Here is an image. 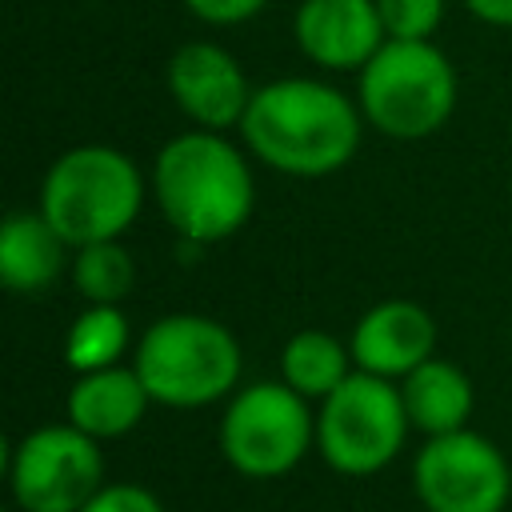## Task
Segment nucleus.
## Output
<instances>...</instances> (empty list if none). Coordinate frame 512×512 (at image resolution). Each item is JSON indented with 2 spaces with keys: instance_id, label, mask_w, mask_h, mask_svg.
Wrapping results in <instances>:
<instances>
[{
  "instance_id": "nucleus-9",
  "label": "nucleus",
  "mask_w": 512,
  "mask_h": 512,
  "mask_svg": "<svg viewBox=\"0 0 512 512\" xmlns=\"http://www.w3.org/2000/svg\"><path fill=\"white\" fill-rule=\"evenodd\" d=\"M412 488L428 512H504L512 500V464L472 428L424 436L412 460Z\"/></svg>"
},
{
  "instance_id": "nucleus-18",
  "label": "nucleus",
  "mask_w": 512,
  "mask_h": 512,
  "mask_svg": "<svg viewBox=\"0 0 512 512\" xmlns=\"http://www.w3.org/2000/svg\"><path fill=\"white\" fill-rule=\"evenodd\" d=\"M72 284L84 304H120L136 284V264L120 240L72 248Z\"/></svg>"
},
{
  "instance_id": "nucleus-6",
  "label": "nucleus",
  "mask_w": 512,
  "mask_h": 512,
  "mask_svg": "<svg viewBox=\"0 0 512 512\" xmlns=\"http://www.w3.org/2000/svg\"><path fill=\"white\" fill-rule=\"evenodd\" d=\"M408 428L412 420L404 412L400 384L356 368L332 396L320 400L316 448L332 472L360 480L384 472L400 456Z\"/></svg>"
},
{
  "instance_id": "nucleus-17",
  "label": "nucleus",
  "mask_w": 512,
  "mask_h": 512,
  "mask_svg": "<svg viewBox=\"0 0 512 512\" xmlns=\"http://www.w3.org/2000/svg\"><path fill=\"white\" fill-rule=\"evenodd\" d=\"M128 344H132V328L120 304H84V312L64 332V364L76 376L116 368Z\"/></svg>"
},
{
  "instance_id": "nucleus-13",
  "label": "nucleus",
  "mask_w": 512,
  "mask_h": 512,
  "mask_svg": "<svg viewBox=\"0 0 512 512\" xmlns=\"http://www.w3.org/2000/svg\"><path fill=\"white\" fill-rule=\"evenodd\" d=\"M152 396L144 388V380L136 376V368L116 364V368H100V372H80L68 388V424H76L80 432H88L92 440H116L128 436L144 412H148Z\"/></svg>"
},
{
  "instance_id": "nucleus-7",
  "label": "nucleus",
  "mask_w": 512,
  "mask_h": 512,
  "mask_svg": "<svg viewBox=\"0 0 512 512\" xmlns=\"http://www.w3.org/2000/svg\"><path fill=\"white\" fill-rule=\"evenodd\" d=\"M316 448V412L284 380H256L228 396L220 452L248 480L288 476Z\"/></svg>"
},
{
  "instance_id": "nucleus-19",
  "label": "nucleus",
  "mask_w": 512,
  "mask_h": 512,
  "mask_svg": "<svg viewBox=\"0 0 512 512\" xmlns=\"http://www.w3.org/2000/svg\"><path fill=\"white\" fill-rule=\"evenodd\" d=\"M388 40H432L444 20V0H376Z\"/></svg>"
},
{
  "instance_id": "nucleus-15",
  "label": "nucleus",
  "mask_w": 512,
  "mask_h": 512,
  "mask_svg": "<svg viewBox=\"0 0 512 512\" xmlns=\"http://www.w3.org/2000/svg\"><path fill=\"white\" fill-rule=\"evenodd\" d=\"M400 396H404V412H408L412 428L424 436H444V432L468 428V416L476 408L468 372L440 356H428L420 368H412L400 380Z\"/></svg>"
},
{
  "instance_id": "nucleus-16",
  "label": "nucleus",
  "mask_w": 512,
  "mask_h": 512,
  "mask_svg": "<svg viewBox=\"0 0 512 512\" xmlns=\"http://www.w3.org/2000/svg\"><path fill=\"white\" fill-rule=\"evenodd\" d=\"M352 372H356L352 348L324 328H300L280 348V380L296 388L304 400L332 396Z\"/></svg>"
},
{
  "instance_id": "nucleus-5",
  "label": "nucleus",
  "mask_w": 512,
  "mask_h": 512,
  "mask_svg": "<svg viewBox=\"0 0 512 512\" xmlns=\"http://www.w3.org/2000/svg\"><path fill=\"white\" fill-rule=\"evenodd\" d=\"M356 104L392 140L436 136L456 112V68L432 40H384L360 68Z\"/></svg>"
},
{
  "instance_id": "nucleus-8",
  "label": "nucleus",
  "mask_w": 512,
  "mask_h": 512,
  "mask_svg": "<svg viewBox=\"0 0 512 512\" xmlns=\"http://www.w3.org/2000/svg\"><path fill=\"white\" fill-rule=\"evenodd\" d=\"M8 488L20 512H80L104 488L100 440L76 424H40L8 448Z\"/></svg>"
},
{
  "instance_id": "nucleus-22",
  "label": "nucleus",
  "mask_w": 512,
  "mask_h": 512,
  "mask_svg": "<svg viewBox=\"0 0 512 512\" xmlns=\"http://www.w3.org/2000/svg\"><path fill=\"white\" fill-rule=\"evenodd\" d=\"M464 8L492 28H512V0H464Z\"/></svg>"
},
{
  "instance_id": "nucleus-3",
  "label": "nucleus",
  "mask_w": 512,
  "mask_h": 512,
  "mask_svg": "<svg viewBox=\"0 0 512 512\" xmlns=\"http://www.w3.org/2000/svg\"><path fill=\"white\" fill-rule=\"evenodd\" d=\"M144 176L112 144H80L60 152L40 184V212L68 248L120 240L144 208Z\"/></svg>"
},
{
  "instance_id": "nucleus-1",
  "label": "nucleus",
  "mask_w": 512,
  "mask_h": 512,
  "mask_svg": "<svg viewBox=\"0 0 512 512\" xmlns=\"http://www.w3.org/2000/svg\"><path fill=\"white\" fill-rule=\"evenodd\" d=\"M364 116L352 96L312 76H280L252 92L240 120L244 148L272 172L320 180L352 164Z\"/></svg>"
},
{
  "instance_id": "nucleus-14",
  "label": "nucleus",
  "mask_w": 512,
  "mask_h": 512,
  "mask_svg": "<svg viewBox=\"0 0 512 512\" xmlns=\"http://www.w3.org/2000/svg\"><path fill=\"white\" fill-rule=\"evenodd\" d=\"M68 240L48 224L40 208H16L0 224V280L16 296L52 288L64 272Z\"/></svg>"
},
{
  "instance_id": "nucleus-10",
  "label": "nucleus",
  "mask_w": 512,
  "mask_h": 512,
  "mask_svg": "<svg viewBox=\"0 0 512 512\" xmlns=\"http://www.w3.org/2000/svg\"><path fill=\"white\" fill-rule=\"evenodd\" d=\"M168 92L176 100V108L208 132H224V128H240L248 104H252V84L240 68V60L212 40H188L172 52L168 60Z\"/></svg>"
},
{
  "instance_id": "nucleus-21",
  "label": "nucleus",
  "mask_w": 512,
  "mask_h": 512,
  "mask_svg": "<svg viewBox=\"0 0 512 512\" xmlns=\"http://www.w3.org/2000/svg\"><path fill=\"white\" fill-rule=\"evenodd\" d=\"M268 0H184V8L204 20V24H216V28H228V24H244L252 20Z\"/></svg>"
},
{
  "instance_id": "nucleus-12",
  "label": "nucleus",
  "mask_w": 512,
  "mask_h": 512,
  "mask_svg": "<svg viewBox=\"0 0 512 512\" xmlns=\"http://www.w3.org/2000/svg\"><path fill=\"white\" fill-rule=\"evenodd\" d=\"M348 348L360 372L404 380L412 368L436 356V320L416 300H380L352 324Z\"/></svg>"
},
{
  "instance_id": "nucleus-20",
  "label": "nucleus",
  "mask_w": 512,
  "mask_h": 512,
  "mask_svg": "<svg viewBox=\"0 0 512 512\" xmlns=\"http://www.w3.org/2000/svg\"><path fill=\"white\" fill-rule=\"evenodd\" d=\"M80 512H164V504L144 484H104Z\"/></svg>"
},
{
  "instance_id": "nucleus-4",
  "label": "nucleus",
  "mask_w": 512,
  "mask_h": 512,
  "mask_svg": "<svg viewBox=\"0 0 512 512\" xmlns=\"http://www.w3.org/2000/svg\"><path fill=\"white\" fill-rule=\"evenodd\" d=\"M132 368L144 380L152 404L208 408L236 392L244 356L220 320L200 312H168L136 340Z\"/></svg>"
},
{
  "instance_id": "nucleus-2",
  "label": "nucleus",
  "mask_w": 512,
  "mask_h": 512,
  "mask_svg": "<svg viewBox=\"0 0 512 512\" xmlns=\"http://www.w3.org/2000/svg\"><path fill=\"white\" fill-rule=\"evenodd\" d=\"M152 196L172 232L184 244L204 248L248 224L256 208V180L248 156L224 140V132L192 128L156 152Z\"/></svg>"
},
{
  "instance_id": "nucleus-11",
  "label": "nucleus",
  "mask_w": 512,
  "mask_h": 512,
  "mask_svg": "<svg viewBox=\"0 0 512 512\" xmlns=\"http://www.w3.org/2000/svg\"><path fill=\"white\" fill-rule=\"evenodd\" d=\"M296 48L328 72H360L388 40L376 0H300Z\"/></svg>"
}]
</instances>
